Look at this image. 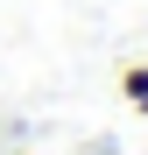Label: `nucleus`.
I'll use <instances>...</instances> for the list:
<instances>
[{
	"instance_id": "obj_2",
	"label": "nucleus",
	"mask_w": 148,
	"mask_h": 155,
	"mask_svg": "<svg viewBox=\"0 0 148 155\" xmlns=\"http://www.w3.org/2000/svg\"><path fill=\"white\" fill-rule=\"evenodd\" d=\"M141 113H148V106H141Z\"/></svg>"
},
{
	"instance_id": "obj_1",
	"label": "nucleus",
	"mask_w": 148,
	"mask_h": 155,
	"mask_svg": "<svg viewBox=\"0 0 148 155\" xmlns=\"http://www.w3.org/2000/svg\"><path fill=\"white\" fill-rule=\"evenodd\" d=\"M120 92H127L134 106H148V64H134V71H120Z\"/></svg>"
}]
</instances>
